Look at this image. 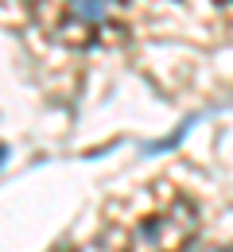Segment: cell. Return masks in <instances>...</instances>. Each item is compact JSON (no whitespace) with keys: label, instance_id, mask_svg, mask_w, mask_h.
Wrapping results in <instances>:
<instances>
[{"label":"cell","instance_id":"cell-1","mask_svg":"<svg viewBox=\"0 0 233 252\" xmlns=\"http://www.w3.org/2000/svg\"><path fill=\"white\" fill-rule=\"evenodd\" d=\"M24 8L39 32L67 51H109L133 35L129 0H24Z\"/></svg>","mask_w":233,"mask_h":252},{"label":"cell","instance_id":"cell-2","mask_svg":"<svg viewBox=\"0 0 233 252\" xmlns=\"http://www.w3.org/2000/svg\"><path fill=\"white\" fill-rule=\"evenodd\" d=\"M202 229V210L191 194H171V202L136 225L125 252H187Z\"/></svg>","mask_w":233,"mask_h":252},{"label":"cell","instance_id":"cell-3","mask_svg":"<svg viewBox=\"0 0 233 252\" xmlns=\"http://www.w3.org/2000/svg\"><path fill=\"white\" fill-rule=\"evenodd\" d=\"M206 252H233V245H214V249H206Z\"/></svg>","mask_w":233,"mask_h":252},{"label":"cell","instance_id":"cell-4","mask_svg":"<svg viewBox=\"0 0 233 252\" xmlns=\"http://www.w3.org/2000/svg\"><path fill=\"white\" fill-rule=\"evenodd\" d=\"M214 4H218V8H230V12H233V0H214Z\"/></svg>","mask_w":233,"mask_h":252}]
</instances>
